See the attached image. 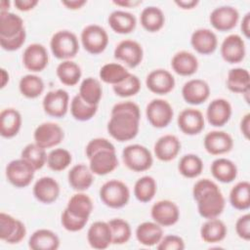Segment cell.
I'll use <instances>...</instances> for the list:
<instances>
[{"label":"cell","mask_w":250,"mask_h":250,"mask_svg":"<svg viewBox=\"0 0 250 250\" xmlns=\"http://www.w3.org/2000/svg\"><path fill=\"white\" fill-rule=\"evenodd\" d=\"M87 2L85 0H64V1H62V4L63 6H65L67 9H70V10L80 9Z\"/></svg>","instance_id":"obj_58"},{"label":"cell","mask_w":250,"mask_h":250,"mask_svg":"<svg viewBox=\"0 0 250 250\" xmlns=\"http://www.w3.org/2000/svg\"><path fill=\"white\" fill-rule=\"evenodd\" d=\"M1 77H2V81H1V88H4L6 86V84L9 81V73L6 71V69L2 68L1 69Z\"/></svg>","instance_id":"obj_62"},{"label":"cell","mask_w":250,"mask_h":250,"mask_svg":"<svg viewBox=\"0 0 250 250\" xmlns=\"http://www.w3.org/2000/svg\"><path fill=\"white\" fill-rule=\"evenodd\" d=\"M108 24L111 29L119 34H127L136 28V17L125 11H114L108 17Z\"/></svg>","instance_id":"obj_32"},{"label":"cell","mask_w":250,"mask_h":250,"mask_svg":"<svg viewBox=\"0 0 250 250\" xmlns=\"http://www.w3.org/2000/svg\"><path fill=\"white\" fill-rule=\"evenodd\" d=\"M221 55L229 63H237L245 57L244 40L237 34L227 36L221 45Z\"/></svg>","instance_id":"obj_21"},{"label":"cell","mask_w":250,"mask_h":250,"mask_svg":"<svg viewBox=\"0 0 250 250\" xmlns=\"http://www.w3.org/2000/svg\"><path fill=\"white\" fill-rule=\"evenodd\" d=\"M235 230L237 235L245 241L250 239V215L245 214L239 217L235 223Z\"/></svg>","instance_id":"obj_55"},{"label":"cell","mask_w":250,"mask_h":250,"mask_svg":"<svg viewBox=\"0 0 250 250\" xmlns=\"http://www.w3.org/2000/svg\"><path fill=\"white\" fill-rule=\"evenodd\" d=\"M213 177L221 183H231L237 176V167L229 159L221 157L214 160L211 164Z\"/></svg>","instance_id":"obj_33"},{"label":"cell","mask_w":250,"mask_h":250,"mask_svg":"<svg viewBox=\"0 0 250 250\" xmlns=\"http://www.w3.org/2000/svg\"><path fill=\"white\" fill-rule=\"evenodd\" d=\"M21 158L26 160L35 170L41 169L47 162V154L45 148L40 147L35 143L26 145L21 150Z\"/></svg>","instance_id":"obj_46"},{"label":"cell","mask_w":250,"mask_h":250,"mask_svg":"<svg viewBox=\"0 0 250 250\" xmlns=\"http://www.w3.org/2000/svg\"><path fill=\"white\" fill-rule=\"evenodd\" d=\"M175 4L179 6L181 9L184 10H190L195 8V6L198 4L197 0H177L175 1Z\"/></svg>","instance_id":"obj_61"},{"label":"cell","mask_w":250,"mask_h":250,"mask_svg":"<svg viewBox=\"0 0 250 250\" xmlns=\"http://www.w3.org/2000/svg\"><path fill=\"white\" fill-rule=\"evenodd\" d=\"M146 115L150 125L155 128H164L171 122L174 111L167 101L154 99L147 104Z\"/></svg>","instance_id":"obj_8"},{"label":"cell","mask_w":250,"mask_h":250,"mask_svg":"<svg viewBox=\"0 0 250 250\" xmlns=\"http://www.w3.org/2000/svg\"><path fill=\"white\" fill-rule=\"evenodd\" d=\"M112 2L117 6L125 8H133L142 4V0H113Z\"/></svg>","instance_id":"obj_60"},{"label":"cell","mask_w":250,"mask_h":250,"mask_svg":"<svg viewBox=\"0 0 250 250\" xmlns=\"http://www.w3.org/2000/svg\"><path fill=\"white\" fill-rule=\"evenodd\" d=\"M50 47L53 55L57 59L66 61L76 56L79 51V42L73 32L60 30L52 36Z\"/></svg>","instance_id":"obj_3"},{"label":"cell","mask_w":250,"mask_h":250,"mask_svg":"<svg viewBox=\"0 0 250 250\" xmlns=\"http://www.w3.org/2000/svg\"><path fill=\"white\" fill-rule=\"evenodd\" d=\"M156 189L155 180L150 176H144L135 183L134 195L141 202H149L154 197Z\"/></svg>","instance_id":"obj_44"},{"label":"cell","mask_w":250,"mask_h":250,"mask_svg":"<svg viewBox=\"0 0 250 250\" xmlns=\"http://www.w3.org/2000/svg\"><path fill=\"white\" fill-rule=\"evenodd\" d=\"M28 246L32 250H57L60 246V238L54 231L40 229L31 234Z\"/></svg>","instance_id":"obj_28"},{"label":"cell","mask_w":250,"mask_h":250,"mask_svg":"<svg viewBox=\"0 0 250 250\" xmlns=\"http://www.w3.org/2000/svg\"><path fill=\"white\" fill-rule=\"evenodd\" d=\"M140 21L146 31L156 32L163 27L165 17L161 9L155 6H149L142 11Z\"/></svg>","instance_id":"obj_38"},{"label":"cell","mask_w":250,"mask_h":250,"mask_svg":"<svg viewBox=\"0 0 250 250\" xmlns=\"http://www.w3.org/2000/svg\"><path fill=\"white\" fill-rule=\"evenodd\" d=\"M24 30L22 19L10 12L0 13V37L13 38Z\"/></svg>","instance_id":"obj_37"},{"label":"cell","mask_w":250,"mask_h":250,"mask_svg":"<svg viewBox=\"0 0 250 250\" xmlns=\"http://www.w3.org/2000/svg\"><path fill=\"white\" fill-rule=\"evenodd\" d=\"M239 20L238 11L231 6L215 8L209 17L212 26L219 31H229L235 27Z\"/></svg>","instance_id":"obj_12"},{"label":"cell","mask_w":250,"mask_h":250,"mask_svg":"<svg viewBox=\"0 0 250 250\" xmlns=\"http://www.w3.org/2000/svg\"><path fill=\"white\" fill-rule=\"evenodd\" d=\"M122 158L124 164L135 172L148 170L153 162L151 152L148 148L138 144L127 146L122 151Z\"/></svg>","instance_id":"obj_5"},{"label":"cell","mask_w":250,"mask_h":250,"mask_svg":"<svg viewBox=\"0 0 250 250\" xmlns=\"http://www.w3.org/2000/svg\"><path fill=\"white\" fill-rule=\"evenodd\" d=\"M129 73L130 72L122 64L109 62L101 67L99 76L104 83L116 85L122 82L129 75Z\"/></svg>","instance_id":"obj_42"},{"label":"cell","mask_w":250,"mask_h":250,"mask_svg":"<svg viewBox=\"0 0 250 250\" xmlns=\"http://www.w3.org/2000/svg\"><path fill=\"white\" fill-rule=\"evenodd\" d=\"M177 123L183 133L193 136L199 134L204 129L205 122L200 110L195 108H186L179 114Z\"/></svg>","instance_id":"obj_17"},{"label":"cell","mask_w":250,"mask_h":250,"mask_svg":"<svg viewBox=\"0 0 250 250\" xmlns=\"http://www.w3.org/2000/svg\"><path fill=\"white\" fill-rule=\"evenodd\" d=\"M240 131L246 139L249 138V131H250V114L249 113L245 114L241 119Z\"/></svg>","instance_id":"obj_57"},{"label":"cell","mask_w":250,"mask_h":250,"mask_svg":"<svg viewBox=\"0 0 250 250\" xmlns=\"http://www.w3.org/2000/svg\"><path fill=\"white\" fill-rule=\"evenodd\" d=\"M181 150V142L175 135H164L154 144V154L157 159L167 162L177 157Z\"/></svg>","instance_id":"obj_25"},{"label":"cell","mask_w":250,"mask_h":250,"mask_svg":"<svg viewBox=\"0 0 250 250\" xmlns=\"http://www.w3.org/2000/svg\"><path fill=\"white\" fill-rule=\"evenodd\" d=\"M35 169L26 160L20 158L12 160L6 166L7 180L16 188L27 187L34 178Z\"/></svg>","instance_id":"obj_7"},{"label":"cell","mask_w":250,"mask_h":250,"mask_svg":"<svg viewBox=\"0 0 250 250\" xmlns=\"http://www.w3.org/2000/svg\"><path fill=\"white\" fill-rule=\"evenodd\" d=\"M67 179L70 187L78 191L88 189L94 181L93 172L90 167L83 163L74 165L67 174Z\"/></svg>","instance_id":"obj_27"},{"label":"cell","mask_w":250,"mask_h":250,"mask_svg":"<svg viewBox=\"0 0 250 250\" xmlns=\"http://www.w3.org/2000/svg\"><path fill=\"white\" fill-rule=\"evenodd\" d=\"M103 149H109V150H115L114 146L104 138H96L91 140L87 146H86V155L88 158H90L92 155H94L96 152L103 150Z\"/></svg>","instance_id":"obj_52"},{"label":"cell","mask_w":250,"mask_h":250,"mask_svg":"<svg viewBox=\"0 0 250 250\" xmlns=\"http://www.w3.org/2000/svg\"><path fill=\"white\" fill-rule=\"evenodd\" d=\"M26 234L22 222L4 212L0 213V238L10 244L21 242Z\"/></svg>","instance_id":"obj_9"},{"label":"cell","mask_w":250,"mask_h":250,"mask_svg":"<svg viewBox=\"0 0 250 250\" xmlns=\"http://www.w3.org/2000/svg\"><path fill=\"white\" fill-rule=\"evenodd\" d=\"M108 225L111 229L113 244H124L130 239L132 230L127 221L120 218H115L110 220Z\"/></svg>","instance_id":"obj_48"},{"label":"cell","mask_w":250,"mask_h":250,"mask_svg":"<svg viewBox=\"0 0 250 250\" xmlns=\"http://www.w3.org/2000/svg\"><path fill=\"white\" fill-rule=\"evenodd\" d=\"M25 38H26V33H25V29H24L20 34H18L17 36H15L13 38L0 37V45H1L2 49L6 50V51H10V52L16 51L22 46V44L25 41Z\"/></svg>","instance_id":"obj_54"},{"label":"cell","mask_w":250,"mask_h":250,"mask_svg":"<svg viewBox=\"0 0 250 250\" xmlns=\"http://www.w3.org/2000/svg\"><path fill=\"white\" fill-rule=\"evenodd\" d=\"M81 42L88 53L98 55L105 50L108 44V35L101 25L89 24L81 32Z\"/></svg>","instance_id":"obj_6"},{"label":"cell","mask_w":250,"mask_h":250,"mask_svg":"<svg viewBox=\"0 0 250 250\" xmlns=\"http://www.w3.org/2000/svg\"><path fill=\"white\" fill-rule=\"evenodd\" d=\"M140 119L141 110L137 104L131 101L118 103L111 109L107 132L118 142L130 141L139 132Z\"/></svg>","instance_id":"obj_1"},{"label":"cell","mask_w":250,"mask_h":250,"mask_svg":"<svg viewBox=\"0 0 250 250\" xmlns=\"http://www.w3.org/2000/svg\"><path fill=\"white\" fill-rule=\"evenodd\" d=\"M19 88L21 95L25 98L35 99L44 91V82L37 75L26 74L21 78Z\"/></svg>","instance_id":"obj_43"},{"label":"cell","mask_w":250,"mask_h":250,"mask_svg":"<svg viewBox=\"0 0 250 250\" xmlns=\"http://www.w3.org/2000/svg\"><path fill=\"white\" fill-rule=\"evenodd\" d=\"M64 133L60 125L54 122H44L34 131L35 144L42 148H49L58 146L63 139Z\"/></svg>","instance_id":"obj_10"},{"label":"cell","mask_w":250,"mask_h":250,"mask_svg":"<svg viewBox=\"0 0 250 250\" xmlns=\"http://www.w3.org/2000/svg\"><path fill=\"white\" fill-rule=\"evenodd\" d=\"M113 55L115 59L124 62L129 67H136L143 61L144 51L137 41L125 39L118 43Z\"/></svg>","instance_id":"obj_13"},{"label":"cell","mask_w":250,"mask_h":250,"mask_svg":"<svg viewBox=\"0 0 250 250\" xmlns=\"http://www.w3.org/2000/svg\"><path fill=\"white\" fill-rule=\"evenodd\" d=\"M21 126V113L12 107L5 108L0 113V134L4 138L15 137Z\"/></svg>","instance_id":"obj_30"},{"label":"cell","mask_w":250,"mask_h":250,"mask_svg":"<svg viewBox=\"0 0 250 250\" xmlns=\"http://www.w3.org/2000/svg\"><path fill=\"white\" fill-rule=\"evenodd\" d=\"M171 66L177 74L190 76L197 71L198 61L193 54L187 51H180L172 58Z\"/></svg>","instance_id":"obj_29"},{"label":"cell","mask_w":250,"mask_h":250,"mask_svg":"<svg viewBox=\"0 0 250 250\" xmlns=\"http://www.w3.org/2000/svg\"><path fill=\"white\" fill-rule=\"evenodd\" d=\"M158 250H183L185 249L184 239L178 235H166L157 244Z\"/></svg>","instance_id":"obj_53"},{"label":"cell","mask_w":250,"mask_h":250,"mask_svg":"<svg viewBox=\"0 0 250 250\" xmlns=\"http://www.w3.org/2000/svg\"><path fill=\"white\" fill-rule=\"evenodd\" d=\"M227 227L223 221L213 218L208 219L200 229V236L207 243L222 241L227 235Z\"/></svg>","instance_id":"obj_34"},{"label":"cell","mask_w":250,"mask_h":250,"mask_svg":"<svg viewBox=\"0 0 250 250\" xmlns=\"http://www.w3.org/2000/svg\"><path fill=\"white\" fill-rule=\"evenodd\" d=\"M78 95L86 104L98 105L103 96V88L100 81L93 77L85 78L80 84Z\"/></svg>","instance_id":"obj_39"},{"label":"cell","mask_w":250,"mask_h":250,"mask_svg":"<svg viewBox=\"0 0 250 250\" xmlns=\"http://www.w3.org/2000/svg\"><path fill=\"white\" fill-rule=\"evenodd\" d=\"M114 93L122 98L135 96L141 90V81L138 76L129 73V75L120 83L112 86Z\"/></svg>","instance_id":"obj_50"},{"label":"cell","mask_w":250,"mask_h":250,"mask_svg":"<svg viewBox=\"0 0 250 250\" xmlns=\"http://www.w3.org/2000/svg\"><path fill=\"white\" fill-rule=\"evenodd\" d=\"M0 7H1V13L4 12H9V7H10V2L7 0H2L0 3Z\"/></svg>","instance_id":"obj_63"},{"label":"cell","mask_w":250,"mask_h":250,"mask_svg":"<svg viewBox=\"0 0 250 250\" xmlns=\"http://www.w3.org/2000/svg\"><path fill=\"white\" fill-rule=\"evenodd\" d=\"M68 101L69 96L66 91L62 89L50 91L43 99V109L52 117H63L68 109Z\"/></svg>","instance_id":"obj_11"},{"label":"cell","mask_w":250,"mask_h":250,"mask_svg":"<svg viewBox=\"0 0 250 250\" xmlns=\"http://www.w3.org/2000/svg\"><path fill=\"white\" fill-rule=\"evenodd\" d=\"M137 240L145 246H153L159 243L163 237V230L160 225L155 222H144L137 227Z\"/></svg>","instance_id":"obj_31"},{"label":"cell","mask_w":250,"mask_h":250,"mask_svg":"<svg viewBox=\"0 0 250 250\" xmlns=\"http://www.w3.org/2000/svg\"><path fill=\"white\" fill-rule=\"evenodd\" d=\"M72 157L68 150L64 148H55L47 155V165L53 171H62L71 163Z\"/></svg>","instance_id":"obj_49"},{"label":"cell","mask_w":250,"mask_h":250,"mask_svg":"<svg viewBox=\"0 0 250 250\" xmlns=\"http://www.w3.org/2000/svg\"><path fill=\"white\" fill-rule=\"evenodd\" d=\"M100 198L104 205L110 208H121L130 199V190L121 181L109 180L100 188Z\"/></svg>","instance_id":"obj_4"},{"label":"cell","mask_w":250,"mask_h":250,"mask_svg":"<svg viewBox=\"0 0 250 250\" xmlns=\"http://www.w3.org/2000/svg\"><path fill=\"white\" fill-rule=\"evenodd\" d=\"M98 105H90L86 104L79 95L73 97L70 103V112L74 119L78 121H88L96 114Z\"/></svg>","instance_id":"obj_47"},{"label":"cell","mask_w":250,"mask_h":250,"mask_svg":"<svg viewBox=\"0 0 250 250\" xmlns=\"http://www.w3.org/2000/svg\"><path fill=\"white\" fill-rule=\"evenodd\" d=\"M150 215L161 227H170L179 221L180 210L173 201L159 200L152 205Z\"/></svg>","instance_id":"obj_14"},{"label":"cell","mask_w":250,"mask_h":250,"mask_svg":"<svg viewBox=\"0 0 250 250\" xmlns=\"http://www.w3.org/2000/svg\"><path fill=\"white\" fill-rule=\"evenodd\" d=\"M87 240L95 249H105L112 243L111 229L108 222L97 221L93 223L87 232Z\"/></svg>","instance_id":"obj_22"},{"label":"cell","mask_w":250,"mask_h":250,"mask_svg":"<svg viewBox=\"0 0 250 250\" xmlns=\"http://www.w3.org/2000/svg\"><path fill=\"white\" fill-rule=\"evenodd\" d=\"M190 44L192 48L199 54H212L218 45L216 34L208 28H199L192 32L190 37Z\"/></svg>","instance_id":"obj_26"},{"label":"cell","mask_w":250,"mask_h":250,"mask_svg":"<svg viewBox=\"0 0 250 250\" xmlns=\"http://www.w3.org/2000/svg\"><path fill=\"white\" fill-rule=\"evenodd\" d=\"M61 222H62V227L66 230H68V231H78V230H81L86 226L88 220L80 219L78 217L73 216L65 208L63 210L62 214Z\"/></svg>","instance_id":"obj_51"},{"label":"cell","mask_w":250,"mask_h":250,"mask_svg":"<svg viewBox=\"0 0 250 250\" xmlns=\"http://www.w3.org/2000/svg\"><path fill=\"white\" fill-rule=\"evenodd\" d=\"M89 167L93 174L104 176L112 172L118 166L115 150L103 149L89 158Z\"/></svg>","instance_id":"obj_18"},{"label":"cell","mask_w":250,"mask_h":250,"mask_svg":"<svg viewBox=\"0 0 250 250\" xmlns=\"http://www.w3.org/2000/svg\"><path fill=\"white\" fill-rule=\"evenodd\" d=\"M38 4L37 0H15L14 5L15 7L22 12H27L32 10Z\"/></svg>","instance_id":"obj_56"},{"label":"cell","mask_w":250,"mask_h":250,"mask_svg":"<svg viewBox=\"0 0 250 250\" xmlns=\"http://www.w3.org/2000/svg\"><path fill=\"white\" fill-rule=\"evenodd\" d=\"M93 207L94 206L91 198L85 193L78 192L69 198L66 210L75 217L89 220V217L93 211Z\"/></svg>","instance_id":"obj_35"},{"label":"cell","mask_w":250,"mask_h":250,"mask_svg":"<svg viewBox=\"0 0 250 250\" xmlns=\"http://www.w3.org/2000/svg\"><path fill=\"white\" fill-rule=\"evenodd\" d=\"M229 202L237 210H247L250 207V184L247 181L237 183L229 192Z\"/></svg>","instance_id":"obj_41"},{"label":"cell","mask_w":250,"mask_h":250,"mask_svg":"<svg viewBox=\"0 0 250 250\" xmlns=\"http://www.w3.org/2000/svg\"><path fill=\"white\" fill-rule=\"evenodd\" d=\"M204 147L213 155H220L231 150L233 141L229 134L224 131H211L204 137Z\"/></svg>","instance_id":"obj_19"},{"label":"cell","mask_w":250,"mask_h":250,"mask_svg":"<svg viewBox=\"0 0 250 250\" xmlns=\"http://www.w3.org/2000/svg\"><path fill=\"white\" fill-rule=\"evenodd\" d=\"M48 61V52L46 48L41 44H30L23 51L22 63L24 67L29 71H42L47 66Z\"/></svg>","instance_id":"obj_15"},{"label":"cell","mask_w":250,"mask_h":250,"mask_svg":"<svg viewBox=\"0 0 250 250\" xmlns=\"http://www.w3.org/2000/svg\"><path fill=\"white\" fill-rule=\"evenodd\" d=\"M182 96L189 104H200L210 96V87L202 79H191L182 88Z\"/></svg>","instance_id":"obj_20"},{"label":"cell","mask_w":250,"mask_h":250,"mask_svg":"<svg viewBox=\"0 0 250 250\" xmlns=\"http://www.w3.org/2000/svg\"><path fill=\"white\" fill-rule=\"evenodd\" d=\"M56 72L60 81L66 86L76 85L82 75L80 66L70 60L60 62L57 66Z\"/></svg>","instance_id":"obj_40"},{"label":"cell","mask_w":250,"mask_h":250,"mask_svg":"<svg viewBox=\"0 0 250 250\" xmlns=\"http://www.w3.org/2000/svg\"><path fill=\"white\" fill-rule=\"evenodd\" d=\"M178 169L184 177L195 178L201 174L203 170V162L196 154H186L180 159Z\"/></svg>","instance_id":"obj_45"},{"label":"cell","mask_w":250,"mask_h":250,"mask_svg":"<svg viewBox=\"0 0 250 250\" xmlns=\"http://www.w3.org/2000/svg\"><path fill=\"white\" fill-rule=\"evenodd\" d=\"M147 89L157 95H166L175 87V78L166 69L158 68L150 71L146 79Z\"/></svg>","instance_id":"obj_16"},{"label":"cell","mask_w":250,"mask_h":250,"mask_svg":"<svg viewBox=\"0 0 250 250\" xmlns=\"http://www.w3.org/2000/svg\"><path fill=\"white\" fill-rule=\"evenodd\" d=\"M231 116V105L225 99L213 100L206 110L208 122L214 127H222L227 124Z\"/></svg>","instance_id":"obj_23"},{"label":"cell","mask_w":250,"mask_h":250,"mask_svg":"<svg viewBox=\"0 0 250 250\" xmlns=\"http://www.w3.org/2000/svg\"><path fill=\"white\" fill-rule=\"evenodd\" d=\"M33 195L42 203H53L60 195V186L55 179L42 177L33 186Z\"/></svg>","instance_id":"obj_24"},{"label":"cell","mask_w":250,"mask_h":250,"mask_svg":"<svg viewBox=\"0 0 250 250\" xmlns=\"http://www.w3.org/2000/svg\"><path fill=\"white\" fill-rule=\"evenodd\" d=\"M241 30L246 38L250 37V13H247L241 21Z\"/></svg>","instance_id":"obj_59"},{"label":"cell","mask_w":250,"mask_h":250,"mask_svg":"<svg viewBox=\"0 0 250 250\" xmlns=\"http://www.w3.org/2000/svg\"><path fill=\"white\" fill-rule=\"evenodd\" d=\"M227 87L233 93L245 94L250 90V74L242 67L231 68L228 73Z\"/></svg>","instance_id":"obj_36"},{"label":"cell","mask_w":250,"mask_h":250,"mask_svg":"<svg viewBox=\"0 0 250 250\" xmlns=\"http://www.w3.org/2000/svg\"><path fill=\"white\" fill-rule=\"evenodd\" d=\"M195 200L199 215L205 219L217 218L225 209V197L218 186L203 191Z\"/></svg>","instance_id":"obj_2"}]
</instances>
